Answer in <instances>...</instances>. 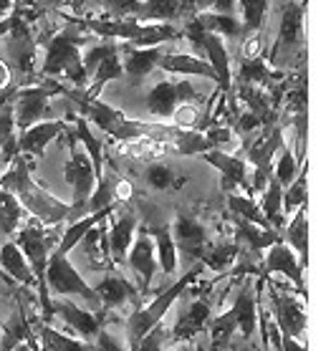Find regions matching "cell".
I'll return each instance as SVG.
<instances>
[{
	"instance_id": "cell-42",
	"label": "cell",
	"mask_w": 336,
	"mask_h": 351,
	"mask_svg": "<svg viewBox=\"0 0 336 351\" xmlns=\"http://www.w3.org/2000/svg\"><path fill=\"white\" fill-rule=\"evenodd\" d=\"M144 182L154 187V190H177L184 184V177H180L175 169L165 165V162H152L144 169Z\"/></svg>"
},
{
	"instance_id": "cell-23",
	"label": "cell",
	"mask_w": 336,
	"mask_h": 351,
	"mask_svg": "<svg viewBox=\"0 0 336 351\" xmlns=\"http://www.w3.org/2000/svg\"><path fill=\"white\" fill-rule=\"evenodd\" d=\"M202 53L208 56V66L215 71V86L223 94H232V69H230V56L225 40L215 33H205L202 38Z\"/></svg>"
},
{
	"instance_id": "cell-29",
	"label": "cell",
	"mask_w": 336,
	"mask_h": 351,
	"mask_svg": "<svg viewBox=\"0 0 336 351\" xmlns=\"http://www.w3.org/2000/svg\"><path fill=\"white\" fill-rule=\"evenodd\" d=\"M280 240L296 253L298 263L306 268V265H309V217H306V205H301V208L293 213V217L283 225Z\"/></svg>"
},
{
	"instance_id": "cell-35",
	"label": "cell",
	"mask_w": 336,
	"mask_h": 351,
	"mask_svg": "<svg viewBox=\"0 0 336 351\" xmlns=\"http://www.w3.org/2000/svg\"><path fill=\"white\" fill-rule=\"evenodd\" d=\"M240 253H243V250H240V243H215V245L205 247V253L200 256V263L205 265L208 271L225 273L238 263Z\"/></svg>"
},
{
	"instance_id": "cell-58",
	"label": "cell",
	"mask_w": 336,
	"mask_h": 351,
	"mask_svg": "<svg viewBox=\"0 0 336 351\" xmlns=\"http://www.w3.org/2000/svg\"><path fill=\"white\" fill-rule=\"evenodd\" d=\"M23 5H25V0H13V10H16V8H23Z\"/></svg>"
},
{
	"instance_id": "cell-13",
	"label": "cell",
	"mask_w": 336,
	"mask_h": 351,
	"mask_svg": "<svg viewBox=\"0 0 336 351\" xmlns=\"http://www.w3.org/2000/svg\"><path fill=\"white\" fill-rule=\"evenodd\" d=\"M304 265L298 263L296 253L283 243V240H276L268 253L263 258V271L261 276H286L298 291V298L306 301V276H304Z\"/></svg>"
},
{
	"instance_id": "cell-36",
	"label": "cell",
	"mask_w": 336,
	"mask_h": 351,
	"mask_svg": "<svg viewBox=\"0 0 336 351\" xmlns=\"http://www.w3.org/2000/svg\"><path fill=\"white\" fill-rule=\"evenodd\" d=\"M91 76H94V79L88 81L86 91H81V96H86V99H99V94H101V88H104L106 84H109V81L124 79V69H121V58H119V53H117V56L104 58V61H99Z\"/></svg>"
},
{
	"instance_id": "cell-14",
	"label": "cell",
	"mask_w": 336,
	"mask_h": 351,
	"mask_svg": "<svg viewBox=\"0 0 336 351\" xmlns=\"http://www.w3.org/2000/svg\"><path fill=\"white\" fill-rule=\"evenodd\" d=\"M124 263L129 265V271L139 278V291L147 293L152 288L154 273H157V253H154V243L149 238L147 228L136 230V238L132 240V245L127 250Z\"/></svg>"
},
{
	"instance_id": "cell-25",
	"label": "cell",
	"mask_w": 336,
	"mask_h": 351,
	"mask_svg": "<svg viewBox=\"0 0 336 351\" xmlns=\"http://www.w3.org/2000/svg\"><path fill=\"white\" fill-rule=\"evenodd\" d=\"M0 271L5 273L8 278L16 280V283H21L23 291H38V283H36L31 265H28L25 256L21 253V247L13 240H5L0 245Z\"/></svg>"
},
{
	"instance_id": "cell-55",
	"label": "cell",
	"mask_w": 336,
	"mask_h": 351,
	"mask_svg": "<svg viewBox=\"0 0 336 351\" xmlns=\"http://www.w3.org/2000/svg\"><path fill=\"white\" fill-rule=\"evenodd\" d=\"M10 10H13V0H0V18L10 16Z\"/></svg>"
},
{
	"instance_id": "cell-26",
	"label": "cell",
	"mask_w": 336,
	"mask_h": 351,
	"mask_svg": "<svg viewBox=\"0 0 336 351\" xmlns=\"http://www.w3.org/2000/svg\"><path fill=\"white\" fill-rule=\"evenodd\" d=\"M134 230H136L134 213H124V215H119L106 228V243H109V261H112V265L124 263L129 245L134 240Z\"/></svg>"
},
{
	"instance_id": "cell-12",
	"label": "cell",
	"mask_w": 336,
	"mask_h": 351,
	"mask_svg": "<svg viewBox=\"0 0 336 351\" xmlns=\"http://www.w3.org/2000/svg\"><path fill=\"white\" fill-rule=\"evenodd\" d=\"M265 291H268V298H271L273 306V321L278 326L280 334L293 336V339H301L306 331V311H304V301L293 293H286L283 288L271 286L268 283V276H265Z\"/></svg>"
},
{
	"instance_id": "cell-34",
	"label": "cell",
	"mask_w": 336,
	"mask_h": 351,
	"mask_svg": "<svg viewBox=\"0 0 336 351\" xmlns=\"http://www.w3.org/2000/svg\"><path fill=\"white\" fill-rule=\"evenodd\" d=\"M182 0H144L132 21L136 23H172L180 18Z\"/></svg>"
},
{
	"instance_id": "cell-41",
	"label": "cell",
	"mask_w": 336,
	"mask_h": 351,
	"mask_svg": "<svg viewBox=\"0 0 336 351\" xmlns=\"http://www.w3.org/2000/svg\"><path fill=\"white\" fill-rule=\"evenodd\" d=\"M25 210L23 205L16 199V195L0 190V235H13V232L21 228V220H23Z\"/></svg>"
},
{
	"instance_id": "cell-9",
	"label": "cell",
	"mask_w": 336,
	"mask_h": 351,
	"mask_svg": "<svg viewBox=\"0 0 336 351\" xmlns=\"http://www.w3.org/2000/svg\"><path fill=\"white\" fill-rule=\"evenodd\" d=\"M184 101L202 104L205 94L190 79H165L149 88V94H147V112L152 114L154 119H169V117H175L177 106L184 104Z\"/></svg>"
},
{
	"instance_id": "cell-30",
	"label": "cell",
	"mask_w": 336,
	"mask_h": 351,
	"mask_svg": "<svg viewBox=\"0 0 336 351\" xmlns=\"http://www.w3.org/2000/svg\"><path fill=\"white\" fill-rule=\"evenodd\" d=\"M66 124H71V132L76 136V142L84 147V152L88 154V160H91V167H94V175L96 180L104 175V147L99 142V136H94V129L88 124L84 117L79 114H71Z\"/></svg>"
},
{
	"instance_id": "cell-50",
	"label": "cell",
	"mask_w": 336,
	"mask_h": 351,
	"mask_svg": "<svg viewBox=\"0 0 336 351\" xmlns=\"http://www.w3.org/2000/svg\"><path fill=\"white\" fill-rule=\"evenodd\" d=\"M165 339H167V331H165V326H162V324H157V326H154L152 331H149V334L139 341V346H136L134 351H162V343H165Z\"/></svg>"
},
{
	"instance_id": "cell-56",
	"label": "cell",
	"mask_w": 336,
	"mask_h": 351,
	"mask_svg": "<svg viewBox=\"0 0 336 351\" xmlns=\"http://www.w3.org/2000/svg\"><path fill=\"white\" fill-rule=\"evenodd\" d=\"M13 351H38V349H36V346H31V343H18Z\"/></svg>"
},
{
	"instance_id": "cell-2",
	"label": "cell",
	"mask_w": 336,
	"mask_h": 351,
	"mask_svg": "<svg viewBox=\"0 0 336 351\" xmlns=\"http://www.w3.org/2000/svg\"><path fill=\"white\" fill-rule=\"evenodd\" d=\"M88 40H91V36L86 31L76 28L73 23H66V28H61L48 38L40 73L46 79L66 76L69 81H73V86H86L88 76L84 71V64H81V46Z\"/></svg>"
},
{
	"instance_id": "cell-37",
	"label": "cell",
	"mask_w": 336,
	"mask_h": 351,
	"mask_svg": "<svg viewBox=\"0 0 336 351\" xmlns=\"http://www.w3.org/2000/svg\"><path fill=\"white\" fill-rule=\"evenodd\" d=\"M261 213H263L265 223L271 225L273 230L280 232L283 225H286V215H283V187H280L276 180L271 177V182L265 184L263 190V202L258 205Z\"/></svg>"
},
{
	"instance_id": "cell-8",
	"label": "cell",
	"mask_w": 336,
	"mask_h": 351,
	"mask_svg": "<svg viewBox=\"0 0 336 351\" xmlns=\"http://www.w3.org/2000/svg\"><path fill=\"white\" fill-rule=\"evenodd\" d=\"M46 288L51 298H53V295H79V298H84L91 308H99V311H101L99 298H96V291L81 278V273L76 271V265L69 261V256H56V253L51 250V258H48V265H46Z\"/></svg>"
},
{
	"instance_id": "cell-40",
	"label": "cell",
	"mask_w": 336,
	"mask_h": 351,
	"mask_svg": "<svg viewBox=\"0 0 336 351\" xmlns=\"http://www.w3.org/2000/svg\"><path fill=\"white\" fill-rule=\"evenodd\" d=\"M81 247H84V256L91 261V263H106L109 268H112V261H109V243H106V225L99 223L96 228H91V230L81 238L79 243Z\"/></svg>"
},
{
	"instance_id": "cell-18",
	"label": "cell",
	"mask_w": 336,
	"mask_h": 351,
	"mask_svg": "<svg viewBox=\"0 0 336 351\" xmlns=\"http://www.w3.org/2000/svg\"><path fill=\"white\" fill-rule=\"evenodd\" d=\"M66 124L64 119H48V121H38V124H33V127L23 129V132H18V154H23V157H40V154L46 152V147L56 136H61L66 132Z\"/></svg>"
},
{
	"instance_id": "cell-54",
	"label": "cell",
	"mask_w": 336,
	"mask_h": 351,
	"mask_svg": "<svg viewBox=\"0 0 336 351\" xmlns=\"http://www.w3.org/2000/svg\"><path fill=\"white\" fill-rule=\"evenodd\" d=\"M10 84H13V71L8 69L5 61H0V91H3V88H8Z\"/></svg>"
},
{
	"instance_id": "cell-52",
	"label": "cell",
	"mask_w": 336,
	"mask_h": 351,
	"mask_svg": "<svg viewBox=\"0 0 336 351\" xmlns=\"http://www.w3.org/2000/svg\"><path fill=\"white\" fill-rule=\"evenodd\" d=\"M278 351H309V349H306V343L301 341V339H293V336L280 334Z\"/></svg>"
},
{
	"instance_id": "cell-5",
	"label": "cell",
	"mask_w": 336,
	"mask_h": 351,
	"mask_svg": "<svg viewBox=\"0 0 336 351\" xmlns=\"http://www.w3.org/2000/svg\"><path fill=\"white\" fill-rule=\"evenodd\" d=\"M66 96L73 101L79 117H84L86 121H94L104 134L114 136V139H121V142H127V139H139V136H144L149 129H152V127H147V124H142V121L127 119L119 109H112V106L101 104L99 99H86V96H81V91L66 88Z\"/></svg>"
},
{
	"instance_id": "cell-31",
	"label": "cell",
	"mask_w": 336,
	"mask_h": 351,
	"mask_svg": "<svg viewBox=\"0 0 336 351\" xmlns=\"http://www.w3.org/2000/svg\"><path fill=\"white\" fill-rule=\"evenodd\" d=\"M149 238L154 243V253H157V268H160L165 276H172L180 268V253H177V245L172 240V230L169 225H154V228H147Z\"/></svg>"
},
{
	"instance_id": "cell-45",
	"label": "cell",
	"mask_w": 336,
	"mask_h": 351,
	"mask_svg": "<svg viewBox=\"0 0 336 351\" xmlns=\"http://www.w3.org/2000/svg\"><path fill=\"white\" fill-rule=\"evenodd\" d=\"M306 177H309V172H306V160H304L301 165H298L296 180L283 190V215H293L301 205H306V197H309Z\"/></svg>"
},
{
	"instance_id": "cell-20",
	"label": "cell",
	"mask_w": 336,
	"mask_h": 351,
	"mask_svg": "<svg viewBox=\"0 0 336 351\" xmlns=\"http://www.w3.org/2000/svg\"><path fill=\"white\" fill-rule=\"evenodd\" d=\"M96 291V298H99V306H101V311H112V308H124L127 304H132L136 308L139 306V293H136V288L129 283L124 276L119 273H109L104 276V280L94 288Z\"/></svg>"
},
{
	"instance_id": "cell-19",
	"label": "cell",
	"mask_w": 336,
	"mask_h": 351,
	"mask_svg": "<svg viewBox=\"0 0 336 351\" xmlns=\"http://www.w3.org/2000/svg\"><path fill=\"white\" fill-rule=\"evenodd\" d=\"M165 53L160 46L154 48H134L129 43H121L119 58H121V69H124V76L129 79L132 86H139L149 73L154 71V66L160 61V56Z\"/></svg>"
},
{
	"instance_id": "cell-53",
	"label": "cell",
	"mask_w": 336,
	"mask_h": 351,
	"mask_svg": "<svg viewBox=\"0 0 336 351\" xmlns=\"http://www.w3.org/2000/svg\"><path fill=\"white\" fill-rule=\"evenodd\" d=\"M261 56V38L258 36H250L248 40H245V58H256Z\"/></svg>"
},
{
	"instance_id": "cell-15",
	"label": "cell",
	"mask_w": 336,
	"mask_h": 351,
	"mask_svg": "<svg viewBox=\"0 0 336 351\" xmlns=\"http://www.w3.org/2000/svg\"><path fill=\"white\" fill-rule=\"evenodd\" d=\"M51 313L58 316V319L64 321L66 328H71L73 334H79L84 341H94L96 334L104 328V311L99 313H91V311H84L79 308L76 304L71 301H66V298H51Z\"/></svg>"
},
{
	"instance_id": "cell-4",
	"label": "cell",
	"mask_w": 336,
	"mask_h": 351,
	"mask_svg": "<svg viewBox=\"0 0 336 351\" xmlns=\"http://www.w3.org/2000/svg\"><path fill=\"white\" fill-rule=\"evenodd\" d=\"M200 276V271L197 268H192V271H187L182 276V278L175 280V286L165 288L157 298H154L152 304L147 306H136L134 311L127 316V326H124V331H127V343H129V351H134L136 346H139V341H142L144 336L149 334L157 324H162V319L167 316V311L175 306V301L182 295V291H187L190 288V283L195 278Z\"/></svg>"
},
{
	"instance_id": "cell-16",
	"label": "cell",
	"mask_w": 336,
	"mask_h": 351,
	"mask_svg": "<svg viewBox=\"0 0 336 351\" xmlns=\"http://www.w3.org/2000/svg\"><path fill=\"white\" fill-rule=\"evenodd\" d=\"M169 230H172V240H175V245H177V253H184L187 258L200 261V256L205 253V247L210 245L205 225L190 215H177L175 223L169 225Z\"/></svg>"
},
{
	"instance_id": "cell-57",
	"label": "cell",
	"mask_w": 336,
	"mask_h": 351,
	"mask_svg": "<svg viewBox=\"0 0 336 351\" xmlns=\"http://www.w3.org/2000/svg\"><path fill=\"white\" fill-rule=\"evenodd\" d=\"M172 351H197V349H195L190 341H184L182 346H177V349H172Z\"/></svg>"
},
{
	"instance_id": "cell-3",
	"label": "cell",
	"mask_w": 336,
	"mask_h": 351,
	"mask_svg": "<svg viewBox=\"0 0 336 351\" xmlns=\"http://www.w3.org/2000/svg\"><path fill=\"white\" fill-rule=\"evenodd\" d=\"M21 253L25 256L28 265H31L33 276H36V283H38V306H40V316L43 321H51L53 313H51V295H48L46 288V265L48 258H51V247H56V238L46 230V225L38 223L36 217H31L23 228H18L16 238H13Z\"/></svg>"
},
{
	"instance_id": "cell-1",
	"label": "cell",
	"mask_w": 336,
	"mask_h": 351,
	"mask_svg": "<svg viewBox=\"0 0 336 351\" xmlns=\"http://www.w3.org/2000/svg\"><path fill=\"white\" fill-rule=\"evenodd\" d=\"M0 190L16 195V199L23 205L25 213H31L38 223L61 225L73 217V208L61 199L51 197L43 187L31 177V160L18 154L16 160L5 167V175H0Z\"/></svg>"
},
{
	"instance_id": "cell-28",
	"label": "cell",
	"mask_w": 336,
	"mask_h": 351,
	"mask_svg": "<svg viewBox=\"0 0 336 351\" xmlns=\"http://www.w3.org/2000/svg\"><path fill=\"white\" fill-rule=\"evenodd\" d=\"M157 69H162L165 73H175V76H202L215 84V71L208 66L205 58L187 56V53H162L157 61Z\"/></svg>"
},
{
	"instance_id": "cell-10",
	"label": "cell",
	"mask_w": 336,
	"mask_h": 351,
	"mask_svg": "<svg viewBox=\"0 0 336 351\" xmlns=\"http://www.w3.org/2000/svg\"><path fill=\"white\" fill-rule=\"evenodd\" d=\"M283 144V129L276 124L271 129H263V134H258L253 142L248 144V160L250 165L256 167V175L250 180V197L253 192H263L265 184L271 182L273 177V157H276V149H280Z\"/></svg>"
},
{
	"instance_id": "cell-27",
	"label": "cell",
	"mask_w": 336,
	"mask_h": 351,
	"mask_svg": "<svg viewBox=\"0 0 336 351\" xmlns=\"http://www.w3.org/2000/svg\"><path fill=\"white\" fill-rule=\"evenodd\" d=\"M109 215H112V208L99 210V213H86V215H81V217H76V220H71V223L66 225V230L61 232V238L56 240L53 253H56V256H69L73 247L81 243V238H84L91 228H96L99 223H104Z\"/></svg>"
},
{
	"instance_id": "cell-22",
	"label": "cell",
	"mask_w": 336,
	"mask_h": 351,
	"mask_svg": "<svg viewBox=\"0 0 336 351\" xmlns=\"http://www.w3.org/2000/svg\"><path fill=\"white\" fill-rule=\"evenodd\" d=\"M200 157L223 175V187L228 190V195H230L235 187H243V190L250 192L248 165H245V160H240V157H235V154H230V152H223V149H210V152L200 154Z\"/></svg>"
},
{
	"instance_id": "cell-38",
	"label": "cell",
	"mask_w": 336,
	"mask_h": 351,
	"mask_svg": "<svg viewBox=\"0 0 336 351\" xmlns=\"http://www.w3.org/2000/svg\"><path fill=\"white\" fill-rule=\"evenodd\" d=\"M169 134H172V139H175L177 154H184V157H190V154H205L213 149L202 129L175 127V129H169Z\"/></svg>"
},
{
	"instance_id": "cell-7",
	"label": "cell",
	"mask_w": 336,
	"mask_h": 351,
	"mask_svg": "<svg viewBox=\"0 0 336 351\" xmlns=\"http://www.w3.org/2000/svg\"><path fill=\"white\" fill-rule=\"evenodd\" d=\"M66 139H69V147H71V157L69 162L64 165V177L69 187H73V215H86V202L91 197V192L96 187V175H94V167H91V160H88V154L84 152V147L76 142V136L69 127H66ZM73 220V217H71ZM69 220V223H71Z\"/></svg>"
},
{
	"instance_id": "cell-33",
	"label": "cell",
	"mask_w": 336,
	"mask_h": 351,
	"mask_svg": "<svg viewBox=\"0 0 336 351\" xmlns=\"http://www.w3.org/2000/svg\"><path fill=\"white\" fill-rule=\"evenodd\" d=\"M238 79H240V84H248V86L271 88V86H276V81L283 79V73L273 71L271 66L265 64L263 56H256V58H243V61H240Z\"/></svg>"
},
{
	"instance_id": "cell-21",
	"label": "cell",
	"mask_w": 336,
	"mask_h": 351,
	"mask_svg": "<svg viewBox=\"0 0 336 351\" xmlns=\"http://www.w3.org/2000/svg\"><path fill=\"white\" fill-rule=\"evenodd\" d=\"M210 319H213V301H210V295L195 298L190 308L182 311V316L175 321V326L169 331L172 341H192L200 331H205Z\"/></svg>"
},
{
	"instance_id": "cell-32",
	"label": "cell",
	"mask_w": 336,
	"mask_h": 351,
	"mask_svg": "<svg viewBox=\"0 0 336 351\" xmlns=\"http://www.w3.org/2000/svg\"><path fill=\"white\" fill-rule=\"evenodd\" d=\"M232 228H235V238H238L235 243H243L256 256L261 250H268L276 240H280V232L271 230V228H258L238 215H232Z\"/></svg>"
},
{
	"instance_id": "cell-39",
	"label": "cell",
	"mask_w": 336,
	"mask_h": 351,
	"mask_svg": "<svg viewBox=\"0 0 336 351\" xmlns=\"http://www.w3.org/2000/svg\"><path fill=\"white\" fill-rule=\"evenodd\" d=\"M195 21L200 23L205 33H215L220 38H240L243 28L235 16H223V13H197Z\"/></svg>"
},
{
	"instance_id": "cell-44",
	"label": "cell",
	"mask_w": 336,
	"mask_h": 351,
	"mask_svg": "<svg viewBox=\"0 0 336 351\" xmlns=\"http://www.w3.org/2000/svg\"><path fill=\"white\" fill-rule=\"evenodd\" d=\"M210 331V346H213V351H223L228 343H230L232 334H235V316H232V311L228 308L225 313H220V316H215V319L208 321V326H205Z\"/></svg>"
},
{
	"instance_id": "cell-24",
	"label": "cell",
	"mask_w": 336,
	"mask_h": 351,
	"mask_svg": "<svg viewBox=\"0 0 336 351\" xmlns=\"http://www.w3.org/2000/svg\"><path fill=\"white\" fill-rule=\"evenodd\" d=\"M28 321H31V331H33V336H36L38 351H94L91 343L61 334V331H56L48 321L36 319L31 313H28Z\"/></svg>"
},
{
	"instance_id": "cell-51",
	"label": "cell",
	"mask_w": 336,
	"mask_h": 351,
	"mask_svg": "<svg viewBox=\"0 0 336 351\" xmlns=\"http://www.w3.org/2000/svg\"><path fill=\"white\" fill-rule=\"evenodd\" d=\"M91 346H94V351H127L124 349V343H121L114 334L104 331V328L96 334V339L91 341Z\"/></svg>"
},
{
	"instance_id": "cell-17",
	"label": "cell",
	"mask_w": 336,
	"mask_h": 351,
	"mask_svg": "<svg viewBox=\"0 0 336 351\" xmlns=\"http://www.w3.org/2000/svg\"><path fill=\"white\" fill-rule=\"evenodd\" d=\"M232 316H235V326L240 336L250 341L258 334V306H256V276H245L240 283V291L230 306Z\"/></svg>"
},
{
	"instance_id": "cell-11",
	"label": "cell",
	"mask_w": 336,
	"mask_h": 351,
	"mask_svg": "<svg viewBox=\"0 0 336 351\" xmlns=\"http://www.w3.org/2000/svg\"><path fill=\"white\" fill-rule=\"evenodd\" d=\"M304 8L306 3H301V0L298 3L293 0V3H288L286 8H283L280 28L271 53L273 64H283V58L296 56V51L304 53Z\"/></svg>"
},
{
	"instance_id": "cell-6",
	"label": "cell",
	"mask_w": 336,
	"mask_h": 351,
	"mask_svg": "<svg viewBox=\"0 0 336 351\" xmlns=\"http://www.w3.org/2000/svg\"><path fill=\"white\" fill-rule=\"evenodd\" d=\"M58 94H66V86H61L56 79H46V76H43L40 84L18 88L16 96H13V124H16V132H23V129L43 121L51 96Z\"/></svg>"
},
{
	"instance_id": "cell-46",
	"label": "cell",
	"mask_w": 336,
	"mask_h": 351,
	"mask_svg": "<svg viewBox=\"0 0 336 351\" xmlns=\"http://www.w3.org/2000/svg\"><path fill=\"white\" fill-rule=\"evenodd\" d=\"M243 8V36H256L263 28L265 13H268V0H240Z\"/></svg>"
},
{
	"instance_id": "cell-49",
	"label": "cell",
	"mask_w": 336,
	"mask_h": 351,
	"mask_svg": "<svg viewBox=\"0 0 336 351\" xmlns=\"http://www.w3.org/2000/svg\"><path fill=\"white\" fill-rule=\"evenodd\" d=\"M144 0H104L106 21H127L136 13V8L142 5Z\"/></svg>"
},
{
	"instance_id": "cell-43",
	"label": "cell",
	"mask_w": 336,
	"mask_h": 351,
	"mask_svg": "<svg viewBox=\"0 0 336 351\" xmlns=\"http://www.w3.org/2000/svg\"><path fill=\"white\" fill-rule=\"evenodd\" d=\"M228 210H230V215L243 217V220H248V223L258 225V228H271V225L265 223V217H263V213H261V208H258V202L253 197H248V195H235V192H230V195H228Z\"/></svg>"
},
{
	"instance_id": "cell-47",
	"label": "cell",
	"mask_w": 336,
	"mask_h": 351,
	"mask_svg": "<svg viewBox=\"0 0 336 351\" xmlns=\"http://www.w3.org/2000/svg\"><path fill=\"white\" fill-rule=\"evenodd\" d=\"M278 162H276V165H273V180H276V182L280 184V187H283V190H286L288 184L293 182V180H296V175H298V165H301V162H296V157H293V152H291V149H288L286 144H280V149H278Z\"/></svg>"
},
{
	"instance_id": "cell-48",
	"label": "cell",
	"mask_w": 336,
	"mask_h": 351,
	"mask_svg": "<svg viewBox=\"0 0 336 351\" xmlns=\"http://www.w3.org/2000/svg\"><path fill=\"white\" fill-rule=\"evenodd\" d=\"M119 51H121L119 40H104V43H99V46H91L86 53H81V64H84L86 76L94 73V69H96L99 61H104V58H109V56H117Z\"/></svg>"
}]
</instances>
